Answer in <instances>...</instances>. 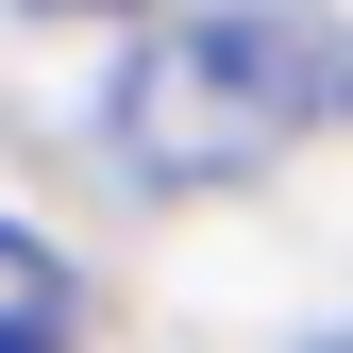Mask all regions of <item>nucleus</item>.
<instances>
[{
	"label": "nucleus",
	"instance_id": "obj_2",
	"mask_svg": "<svg viewBox=\"0 0 353 353\" xmlns=\"http://www.w3.org/2000/svg\"><path fill=\"white\" fill-rule=\"evenodd\" d=\"M68 252L51 236H17V219H0V353H68Z\"/></svg>",
	"mask_w": 353,
	"mask_h": 353
},
{
	"label": "nucleus",
	"instance_id": "obj_3",
	"mask_svg": "<svg viewBox=\"0 0 353 353\" xmlns=\"http://www.w3.org/2000/svg\"><path fill=\"white\" fill-rule=\"evenodd\" d=\"M34 17H118V0H34Z\"/></svg>",
	"mask_w": 353,
	"mask_h": 353
},
{
	"label": "nucleus",
	"instance_id": "obj_1",
	"mask_svg": "<svg viewBox=\"0 0 353 353\" xmlns=\"http://www.w3.org/2000/svg\"><path fill=\"white\" fill-rule=\"evenodd\" d=\"M353 101V34L303 17V0H219V17H168L135 68H118V168L135 185H236L286 135H320Z\"/></svg>",
	"mask_w": 353,
	"mask_h": 353
}]
</instances>
